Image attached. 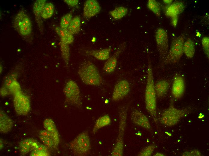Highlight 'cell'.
Wrapping results in <instances>:
<instances>
[{
    "label": "cell",
    "instance_id": "ac0fdd59",
    "mask_svg": "<svg viewBox=\"0 0 209 156\" xmlns=\"http://www.w3.org/2000/svg\"><path fill=\"white\" fill-rule=\"evenodd\" d=\"M38 143L32 138H27L21 141L19 143V149L20 154L24 155L36 148Z\"/></svg>",
    "mask_w": 209,
    "mask_h": 156
},
{
    "label": "cell",
    "instance_id": "2e32d148",
    "mask_svg": "<svg viewBox=\"0 0 209 156\" xmlns=\"http://www.w3.org/2000/svg\"><path fill=\"white\" fill-rule=\"evenodd\" d=\"M46 0H37L33 5V11L40 32L42 34L44 27L42 20V13L43 8L46 3Z\"/></svg>",
    "mask_w": 209,
    "mask_h": 156
},
{
    "label": "cell",
    "instance_id": "9c48e42d",
    "mask_svg": "<svg viewBox=\"0 0 209 156\" xmlns=\"http://www.w3.org/2000/svg\"><path fill=\"white\" fill-rule=\"evenodd\" d=\"M14 95V105L16 112L21 116L27 115L31 108L30 101L28 97L21 91Z\"/></svg>",
    "mask_w": 209,
    "mask_h": 156
},
{
    "label": "cell",
    "instance_id": "3957f363",
    "mask_svg": "<svg viewBox=\"0 0 209 156\" xmlns=\"http://www.w3.org/2000/svg\"><path fill=\"white\" fill-rule=\"evenodd\" d=\"M127 108L125 106L120 109L119 114L118 134L116 143L112 149L111 155H123L124 146V136L126 125Z\"/></svg>",
    "mask_w": 209,
    "mask_h": 156
},
{
    "label": "cell",
    "instance_id": "603a6c76",
    "mask_svg": "<svg viewBox=\"0 0 209 156\" xmlns=\"http://www.w3.org/2000/svg\"><path fill=\"white\" fill-rule=\"evenodd\" d=\"M55 30L60 38V41L68 44L72 43L74 40L73 35L67 30H64L59 26L55 28Z\"/></svg>",
    "mask_w": 209,
    "mask_h": 156
},
{
    "label": "cell",
    "instance_id": "d6a6232c",
    "mask_svg": "<svg viewBox=\"0 0 209 156\" xmlns=\"http://www.w3.org/2000/svg\"><path fill=\"white\" fill-rule=\"evenodd\" d=\"M72 19V15L71 14L68 13L64 15L61 19L59 27L63 29L67 30Z\"/></svg>",
    "mask_w": 209,
    "mask_h": 156
},
{
    "label": "cell",
    "instance_id": "cb8c5ba5",
    "mask_svg": "<svg viewBox=\"0 0 209 156\" xmlns=\"http://www.w3.org/2000/svg\"><path fill=\"white\" fill-rule=\"evenodd\" d=\"M40 140L48 148L56 149L53 140L50 134L46 130H42L39 132Z\"/></svg>",
    "mask_w": 209,
    "mask_h": 156
},
{
    "label": "cell",
    "instance_id": "8fae6325",
    "mask_svg": "<svg viewBox=\"0 0 209 156\" xmlns=\"http://www.w3.org/2000/svg\"><path fill=\"white\" fill-rule=\"evenodd\" d=\"M130 91V85L128 81L121 80L115 85L112 95V99L114 101H118L124 98Z\"/></svg>",
    "mask_w": 209,
    "mask_h": 156
},
{
    "label": "cell",
    "instance_id": "4fadbf2b",
    "mask_svg": "<svg viewBox=\"0 0 209 156\" xmlns=\"http://www.w3.org/2000/svg\"><path fill=\"white\" fill-rule=\"evenodd\" d=\"M185 89V82L183 77L179 75L174 77L172 84L171 92L175 99L180 98L183 95Z\"/></svg>",
    "mask_w": 209,
    "mask_h": 156
},
{
    "label": "cell",
    "instance_id": "f1b7e54d",
    "mask_svg": "<svg viewBox=\"0 0 209 156\" xmlns=\"http://www.w3.org/2000/svg\"><path fill=\"white\" fill-rule=\"evenodd\" d=\"M50 155L48 147L45 145L38 144L37 147L31 151V156H47Z\"/></svg>",
    "mask_w": 209,
    "mask_h": 156
},
{
    "label": "cell",
    "instance_id": "7a4b0ae2",
    "mask_svg": "<svg viewBox=\"0 0 209 156\" xmlns=\"http://www.w3.org/2000/svg\"><path fill=\"white\" fill-rule=\"evenodd\" d=\"M78 73L82 81L86 84L98 86L102 83V78L97 67L90 61L82 63Z\"/></svg>",
    "mask_w": 209,
    "mask_h": 156
},
{
    "label": "cell",
    "instance_id": "4dcf8cb0",
    "mask_svg": "<svg viewBox=\"0 0 209 156\" xmlns=\"http://www.w3.org/2000/svg\"><path fill=\"white\" fill-rule=\"evenodd\" d=\"M147 6L148 9L151 11L157 16H161V10L158 2L155 0L148 1Z\"/></svg>",
    "mask_w": 209,
    "mask_h": 156
},
{
    "label": "cell",
    "instance_id": "d6986e66",
    "mask_svg": "<svg viewBox=\"0 0 209 156\" xmlns=\"http://www.w3.org/2000/svg\"><path fill=\"white\" fill-rule=\"evenodd\" d=\"M13 122L12 119L2 110L0 112V131L3 133L9 132L12 129Z\"/></svg>",
    "mask_w": 209,
    "mask_h": 156
},
{
    "label": "cell",
    "instance_id": "5b68a950",
    "mask_svg": "<svg viewBox=\"0 0 209 156\" xmlns=\"http://www.w3.org/2000/svg\"><path fill=\"white\" fill-rule=\"evenodd\" d=\"M69 146L75 155H87L90 148V140L88 132L84 131L78 135L70 143Z\"/></svg>",
    "mask_w": 209,
    "mask_h": 156
},
{
    "label": "cell",
    "instance_id": "ba28073f",
    "mask_svg": "<svg viewBox=\"0 0 209 156\" xmlns=\"http://www.w3.org/2000/svg\"><path fill=\"white\" fill-rule=\"evenodd\" d=\"M63 92L68 103L78 108L81 107L80 91L76 82L72 80H68L64 87Z\"/></svg>",
    "mask_w": 209,
    "mask_h": 156
},
{
    "label": "cell",
    "instance_id": "1f68e13d",
    "mask_svg": "<svg viewBox=\"0 0 209 156\" xmlns=\"http://www.w3.org/2000/svg\"><path fill=\"white\" fill-rule=\"evenodd\" d=\"M60 46L62 58L65 64L68 65L70 58L69 45L60 41Z\"/></svg>",
    "mask_w": 209,
    "mask_h": 156
},
{
    "label": "cell",
    "instance_id": "277c9868",
    "mask_svg": "<svg viewBox=\"0 0 209 156\" xmlns=\"http://www.w3.org/2000/svg\"><path fill=\"white\" fill-rule=\"evenodd\" d=\"M187 109L176 108L172 102L169 107L164 110L160 118L161 123L165 125L173 126L177 124L187 112Z\"/></svg>",
    "mask_w": 209,
    "mask_h": 156
},
{
    "label": "cell",
    "instance_id": "ffe728a7",
    "mask_svg": "<svg viewBox=\"0 0 209 156\" xmlns=\"http://www.w3.org/2000/svg\"><path fill=\"white\" fill-rule=\"evenodd\" d=\"M111 50V48L109 47L100 50H87L85 52L88 55L98 60L104 61L107 60L110 58Z\"/></svg>",
    "mask_w": 209,
    "mask_h": 156
},
{
    "label": "cell",
    "instance_id": "60d3db41",
    "mask_svg": "<svg viewBox=\"0 0 209 156\" xmlns=\"http://www.w3.org/2000/svg\"><path fill=\"white\" fill-rule=\"evenodd\" d=\"M164 2L166 4H170L172 2V0H164Z\"/></svg>",
    "mask_w": 209,
    "mask_h": 156
},
{
    "label": "cell",
    "instance_id": "7402d4cb",
    "mask_svg": "<svg viewBox=\"0 0 209 156\" xmlns=\"http://www.w3.org/2000/svg\"><path fill=\"white\" fill-rule=\"evenodd\" d=\"M170 86L169 82L165 80H162L157 82L154 85L156 96L161 98L164 96L167 92Z\"/></svg>",
    "mask_w": 209,
    "mask_h": 156
},
{
    "label": "cell",
    "instance_id": "d4e9b609",
    "mask_svg": "<svg viewBox=\"0 0 209 156\" xmlns=\"http://www.w3.org/2000/svg\"><path fill=\"white\" fill-rule=\"evenodd\" d=\"M195 51V44L192 40L189 38L184 42L183 52L187 58H192L194 56Z\"/></svg>",
    "mask_w": 209,
    "mask_h": 156
},
{
    "label": "cell",
    "instance_id": "ab89813d",
    "mask_svg": "<svg viewBox=\"0 0 209 156\" xmlns=\"http://www.w3.org/2000/svg\"><path fill=\"white\" fill-rule=\"evenodd\" d=\"M0 149H1L3 148L4 146H3V142L2 141V140H1V139H0Z\"/></svg>",
    "mask_w": 209,
    "mask_h": 156
},
{
    "label": "cell",
    "instance_id": "d590c367",
    "mask_svg": "<svg viewBox=\"0 0 209 156\" xmlns=\"http://www.w3.org/2000/svg\"><path fill=\"white\" fill-rule=\"evenodd\" d=\"M202 44L205 54L209 58V39L208 37H204L202 40Z\"/></svg>",
    "mask_w": 209,
    "mask_h": 156
},
{
    "label": "cell",
    "instance_id": "f546056e",
    "mask_svg": "<svg viewBox=\"0 0 209 156\" xmlns=\"http://www.w3.org/2000/svg\"><path fill=\"white\" fill-rule=\"evenodd\" d=\"M54 7L53 4L50 2L46 3L42 10V17L44 19L50 18L53 14Z\"/></svg>",
    "mask_w": 209,
    "mask_h": 156
},
{
    "label": "cell",
    "instance_id": "6da1fadb",
    "mask_svg": "<svg viewBox=\"0 0 209 156\" xmlns=\"http://www.w3.org/2000/svg\"><path fill=\"white\" fill-rule=\"evenodd\" d=\"M154 85L152 65L150 61L149 60L147 71L145 100L147 111L155 120L156 113V102Z\"/></svg>",
    "mask_w": 209,
    "mask_h": 156
},
{
    "label": "cell",
    "instance_id": "52a82bcc",
    "mask_svg": "<svg viewBox=\"0 0 209 156\" xmlns=\"http://www.w3.org/2000/svg\"><path fill=\"white\" fill-rule=\"evenodd\" d=\"M13 25L15 29L22 36L28 35L32 32L30 19L23 9L19 11L16 15L13 20Z\"/></svg>",
    "mask_w": 209,
    "mask_h": 156
},
{
    "label": "cell",
    "instance_id": "74e56055",
    "mask_svg": "<svg viewBox=\"0 0 209 156\" xmlns=\"http://www.w3.org/2000/svg\"><path fill=\"white\" fill-rule=\"evenodd\" d=\"M64 1L68 5L73 7L77 6L79 2L78 0H65Z\"/></svg>",
    "mask_w": 209,
    "mask_h": 156
},
{
    "label": "cell",
    "instance_id": "484cf974",
    "mask_svg": "<svg viewBox=\"0 0 209 156\" xmlns=\"http://www.w3.org/2000/svg\"><path fill=\"white\" fill-rule=\"evenodd\" d=\"M111 119L108 115H104L99 117L96 121L94 126L92 132H96L100 128L110 124Z\"/></svg>",
    "mask_w": 209,
    "mask_h": 156
},
{
    "label": "cell",
    "instance_id": "5bb4252c",
    "mask_svg": "<svg viewBox=\"0 0 209 156\" xmlns=\"http://www.w3.org/2000/svg\"><path fill=\"white\" fill-rule=\"evenodd\" d=\"M83 8V14L87 18L92 17L97 14L101 11V6L95 0H87L84 3Z\"/></svg>",
    "mask_w": 209,
    "mask_h": 156
},
{
    "label": "cell",
    "instance_id": "8d00e7d4",
    "mask_svg": "<svg viewBox=\"0 0 209 156\" xmlns=\"http://www.w3.org/2000/svg\"><path fill=\"white\" fill-rule=\"evenodd\" d=\"M183 156H201V154L199 151L197 150H194L185 152Z\"/></svg>",
    "mask_w": 209,
    "mask_h": 156
},
{
    "label": "cell",
    "instance_id": "836d02e7",
    "mask_svg": "<svg viewBox=\"0 0 209 156\" xmlns=\"http://www.w3.org/2000/svg\"><path fill=\"white\" fill-rule=\"evenodd\" d=\"M155 148V145H151L143 148L138 153V155L140 156H151Z\"/></svg>",
    "mask_w": 209,
    "mask_h": 156
},
{
    "label": "cell",
    "instance_id": "e575fe53",
    "mask_svg": "<svg viewBox=\"0 0 209 156\" xmlns=\"http://www.w3.org/2000/svg\"><path fill=\"white\" fill-rule=\"evenodd\" d=\"M8 89L10 93L14 95L21 91L20 86L16 80L13 81L11 83Z\"/></svg>",
    "mask_w": 209,
    "mask_h": 156
},
{
    "label": "cell",
    "instance_id": "30bf717a",
    "mask_svg": "<svg viewBox=\"0 0 209 156\" xmlns=\"http://www.w3.org/2000/svg\"><path fill=\"white\" fill-rule=\"evenodd\" d=\"M155 38L157 49L160 56L164 58L169 50L168 38L167 33L163 29L159 28L156 30Z\"/></svg>",
    "mask_w": 209,
    "mask_h": 156
},
{
    "label": "cell",
    "instance_id": "44dd1931",
    "mask_svg": "<svg viewBox=\"0 0 209 156\" xmlns=\"http://www.w3.org/2000/svg\"><path fill=\"white\" fill-rule=\"evenodd\" d=\"M184 8V4L182 2L175 1L168 8L166 14L171 18L177 16L179 14L183 11Z\"/></svg>",
    "mask_w": 209,
    "mask_h": 156
},
{
    "label": "cell",
    "instance_id": "f35d334b",
    "mask_svg": "<svg viewBox=\"0 0 209 156\" xmlns=\"http://www.w3.org/2000/svg\"><path fill=\"white\" fill-rule=\"evenodd\" d=\"M10 93L9 90L8 88L4 86L1 88L0 90V94L2 96H5Z\"/></svg>",
    "mask_w": 209,
    "mask_h": 156
},
{
    "label": "cell",
    "instance_id": "4316f807",
    "mask_svg": "<svg viewBox=\"0 0 209 156\" xmlns=\"http://www.w3.org/2000/svg\"><path fill=\"white\" fill-rule=\"evenodd\" d=\"M80 20L78 16L72 18L67 30L72 35L78 33L80 30Z\"/></svg>",
    "mask_w": 209,
    "mask_h": 156
},
{
    "label": "cell",
    "instance_id": "e0dca14e",
    "mask_svg": "<svg viewBox=\"0 0 209 156\" xmlns=\"http://www.w3.org/2000/svg\"><path fill=\"white\" fill-rule=\"evenodd\" d=\"M43 125L45 130L48 131L52 136L56 149H57L59 142V135L54 122L52 119L47 118L44 120Z\"/></svg>",
    "mask_w": 209,
    "mask_h": 156
},
{
    "label": "cell",
    "instance_id": "7c38bea8",
    "mask_svg": "<svg viewBox=\"0 0 209 156\" xmlns=\"http://www.w3.org/2000/svg\"><path fill=\"white\" fill-rule=\"evenodd\" d=\"M126 47V44L125 43L120 45L114 54L107 60L103 68L105 72L111 73L114 72L117 66L118 57L120 54L124 50Z\"/></svg>",
    "mask_w": 209,
    "mask_h": 156
},
{
    "label": "cell",
    "instance_id": "9a60e30c",
    "mask_svg": "<svg viewBox=\"0 0 209 156\" xmlns=\"http://www.w3.org/2000/svg\"><path fill=\"white\" fill-rule=\"evenodd\" d=\"M131 118L135 124L147 130L151 128L149 121L147 118L139 110L134 109L131 114Z\"/></svg>",
    "mask_w": 209,
    "mask_h": 156
},
{
    "label": "cell",
    "instance_id": "b9f144b4",
    "mask_svg": "<svg viewBox=\"0 0 209 156\" xmlns=\"http://www.w3.org/2000/svg\"><path fill=\"white\" fill-rule=\"evenodd\" d=\"M163 154L161 153H158L156 154L155 156H163Z\"/></svg>",
    "mask_w": 209,
    "mask_h": 156
},
{
    "label": "cell",
    "instance_id": "8992f818",
    "mask_svg": "<svg viewBox=\"0 0 209 156\" xmlns=\"http://www.w3.org/2000/svg\"><path fill=\"white\" fill-rule=\"evenodd\" d=\"M184 37L183 34L180 35L172 41L169 50L164 58L165 64L176 63L179 61L183 53Z\"/></svg>",
    "mask_w": 209,
    "mask_h": 156
},
{
    "label": "cell",
    "instance_id": "83f0119b",
    "mask_svg": "<svg viewBox=\"0 0 209 156\" xmlns=\"http://www.w3.org/2000/svg\"><path fill=\"white\" fill-rule=\"evenodd\" d=\"M128 12L127 8L123 6H120L110 11L109 14L114 19L119 20L126 15Z\"/></svg>",
    "mask_w": 209,
    "mask_h": 156
}]
</instances>
